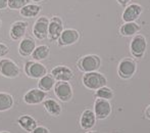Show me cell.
<instances>
[{"instance_id":"9a60e30c","label":"cell","mask_w":150,"mask_h":133,"mask_svg":"<svg viewBox=\"0 0 150 133\" xmlns=\"http://www.w3.org/2000/svg\"><path fill=\"white\" fill-rule=\"evenodd\" d=\"M36 48V42L30 37L23 38L18 44V53L23 58H28L32 55Z\"/></svg>"},{"instance_id":"ba28073f","label":"cell","mask_w":150,"mask_h":133,"mask_svg":"<svg viewBox=\"0 0 150 133\" xmlns=\"http://www.w3.org/2000/svg\"><path fill=\"white\" fill-rule=\"evenodd\" d=\"M136 72V64L131 58H125L120 63L117 68V73L122 79H130Z\"/></svg>"},{"instance_id":"277c9868","label":"cell","mask_w":150,"mask_h":133,"mask_svg":"<svg viewBox=\"0 0 150 133\" xmlns=\"http://www.w3.org/2000/svg\"><path fill=\"white\" fill-rule=\"evenodd\" d=\"M0 75L13 79L20 75V68L10 58H2L0 60Z\"/></svg>"},{"instance_id":"ac0fdd59","label":"cell","mask_w":150,"mask_h":133,"mask_svg":"<svg viewBox=\"0 0 150 133\" xmlns=\"http://www.w3.org/2000/svg\"><path fill=\"white\" fill-rule=\"evenodd\" d=\"M42 10V6L36 3H29L26 6L20 9V14L23 18H36L38 14H40V11Z\"/></svg>"},{"instance_id":"e0dca14e","label":"cell","mask_w":150,"mask_h":133,"mask_svg":"<svg viewBox=\"0 0 150 133\" xmlns=\"http://www.w3.org/2000/svg\"><path fill=\"white\" fill-rule=\"evenodd\" d=\"M96 122V116L92 110H85L81 116V127L85 130H90Z\"/></svg>"},{"instance_id":"30bf717a","label":"cell","mask_w":150,"mask_h":133,"mask_svg":"<svg viewBox=\"0 0 150 133\" xmlns=\"http://www.w3.org/2000/svg\"><path fill=\"white\" fill-rule=\"evenodd\" d=\"M111 113V105L108 100L98 98L94 103V114L96 119L103 120L106 119Z\"/></svg>"},{"instance_id":"d4e9b609","label":"cell","mask_w":150,"mask_h":133,"mask_svg":"<svg viewBox=\"0 0 150 133\" xmlns=\"http://www.w3.org/2000/svg\"><path fill=\"white\" fill-rule=\"evenodd\" d=\"M96 96H97V98H102V100H111V98L115 96V94H113V91L109 87L103 86V87L97 89Z\"/></svg>"},{"instance_id":"484cf974","label":"cell","mask_w":150,"mask_h":133,"mask_svg":"<svg viewBox=\"0 0 150 133\" xmlns=\"http://www.w3.org/2000/svg\"><path fill=\"white\" fill-rule=\"evenodd\" d=\"M31 0H8V8L11 10H20L30 3Z\"/></svg>"},{"instance_id":"cb8c5ba5","label":"cell","mask_w":150,"mask_h":133,"mask_svg":"<svg viewBox=\"0 0 150 133\" xmlns=\"http://www.w3.org/2000/svg\"><path fill=\"white\" fill-rule=\"evenodd\" d=\"M13 97L5 92H0V112H5L13 107Z\"/></svg>"},{"instance_id":"f546056e","label":"cell","mask_w":150,"mask_h":133,"mask_svg":"<svg viewBox=\"0 0 150 133\" xmlns=\"http://www.w3.org/2000/svg\"><path fill=\"white\" fill-rule=\"evenodd\" d=\"M117 1L119 2L120 5H126V4H128L131 0H117Z\"/></svg>"},{"instance_id":"44dd1931","label":"cell","mask_w":150,"mask_h":133,"mask_svg":"<svg viewBox=\"0 0 150 133\" xmlns=\"http://www.w3.org/2000/svg\"><path fill=\"white\" fill-rule=\"evenodd\" d=\"M56 80L53 78V76L51 74H46L45 76H43L42 78H40L38 81V88L45 92H48L54 87L56 83Z\"/></svg>"},{"instance_id":"4dcf8cb0","label":"cell","mask_w":150,"mask_h":133,"mask_svg":"<svg viewBox=\"0 0 150 133\" xmlns=\"http://www.w3.org/2000/svg\"><path fill=\"white\" fill-rule=\"evenodd\" d=\"M146 116L150 119V105L148 107H147V110H146Z\"/></svg>"},{"instance_id":"8992f818","label":"cell","mask_w":150,"mask_h":133,"mask_svg":"<svg viewBox=\"0 0 150 133\" xmlns=\"http://www.w3.org/2000/svg\"><path fill=\"white\" fill-rule=\"evenodd\" d=\"M54 94L59 100L67 102L73 97V88L67 81H57L54 85Z\"/></svg>"},{"instance_id":"d6986e66","label":"cell","mask_w":150,"mask_h":133,"mask_svg":"<svg viewBox=\"0 0 150 133\" xmlns=\"http://www.w3.org/2000/svg\"><path fill=\"white\" fill-rule=\"evenodd\" d=\"M44 109L46 110L49 115L53 116V117H58L61 113V107L60 105L55 100H52V98H47L43 101Z\"/></svg>"},{"instance_id":"7402d4cb","label":"cell","mask_w":150,"mask_h":133,"mask_svg":"<svg viewBox=\"0 0 150 133\" xmlns=\"http://www.w3.org/2000/svg\"><path fill=\"white\" fill-rule=\"evenodd\" d=\"M50 49L47 45H39L36 46L35 50L32 53V58L33 60L36 62H40V60H44L49 56Z\"/></svg>"},{"instance_id":"1f68e13d","label":"cell","mask_w":150,"mask_h":133,"mask_svg":"<svg viewBox=\"0 0 150 133\" xmlns=\"http://www.w3.org/2000/svg\"><path fill=\"white\" fill-rule=\"evenodd\" d=\"M31 1L36 2V3H38V2H41V1H43V0H31Z\"/></svg>"},{"instance_id":"9c48e42d","label":"cell","mask_w":150,"mask_h":133,"mask_svg":"<svg viewBox=\"0 0 150 133\" xmlns=\"http://www.w3.org/2000/svg\"><path fill=\"white\" fill-rule=\"evenodd\" d=\"M146 39L143 37L142 35H137L133 38L132 42H131V52L132 54L137 58H141L145 53V50H146Z\"/></svg>"},{"instance_id":"52a82bcc","label":"cell","mask_w":150,"mask_h":133,"mask_svg":"<svg viewBox=\"0 0 150 133\" xmlns=\"http://www.w3.org/2000/svg\"><path fill=\"white\" fill-rule=\"evenodd\" d=\"M63 30H64V28H63V23L59 16H54L49 18L47 38L50 41H52V42L57 41V39L59 38L60 34L62 33Z\"/></svg>"},{"instance_id":"4fadbf2b","label":"cell","mask_w":150,"mask_h":133,"mask_svg":"<svg viewBox=\"0 0 150 133\" xmlns=\"http://www.w3.org/2000/svg\"><path fill=\"white\" fill-rule=\"evenodd\" d=\"M27 28H28V23L24 21H18V22L12 23L9 29L10 38L14 41L22 40L27 33Z\"/></svg>"},{"instance_id":"5bb4252c","label":"cell","mask_w":150,"mask_h":133,"mask_svg":"<svg viewBox=\"0 0 150 133\" xmlns=\"http://www.w3.org/2000/svg\"><path fill=\"white\" fill-rule=\"evenodd\" d=\"M51 74L56 81H71L74 78V73L67 66H56L51 70Z\"/></svg>"},{"instance_id":"5b68a950","label":"cell","mask_w":150,"mask_h":133,"mask_svg":"<svg viewBox=\"0 0 150 133\" xmlns=\"http://www.w3.org/2000/svg\"><path fill=\"white\" fill-rule=\"evenodd\" d=\"M48 25H49V18L45 16H40L36 20L32 29V32L36 39L44 40L48 37Z\"/></svg>"},{"instance_id":"4316f807","label":"cell","mask_w":150,"mask_h":133,"mask_svg":"<svg viewBox=\"0 0 150 133\" xmlns=\"http://www.w3.org/2000/svg\"><path fill=\"white\" fill-rule=\"evenodd\" d=\"M9 52V48L4 43H0V58H4Z\"/></svg>"},{"instance_id":"e575fe53","label":"cell","mask_w":150,"mask_h":133,"mask_svg":"<svg viewBox=\"0 0 150 133\" xmlns=\"http://www.w3.org/2000/svg\"><path fill=\"white\" fill-rule=\"evenodd\" d=\"M0 133H9V132H7V131H2V132H0Z\"/></svg>"},{"instance_id":"603a6c76","label":"cell","mask_w":150,"mask_h":133,"mask_svg":"<svg viewBox=\"0 0 150 133\" xmlns=\"http://www.w3.org/2000/svg\"><path fill=\"white\" fill-rule=\"evenodd\" d=\"M140 26L138 24H136L135 22H130V23H125L122 27H120V34L122 36H132L135 35L136 33H138L140 31Z\"/></svg>"},{"instance_id":"836d02e7","label":"cell","mask_w":150,"mask_h":133,"mask_svg":"<svg viewBox=\"0 0 150 133\" xmlns=\"http://www.w3.org/2000/svg\"><path fill=\"white\" fill-rule=\"evenodd\" d=\"M1 26H2V21L0 20V28H1Z\"/></svg>"},{"instance_id":"7c38bea8","label":"cell","mask_w":150,"mask_h":133,"mask_svg":"<svg viewBox=\"0 0 150 133\" xmlns=\"http://www.w3.org/2000/svg\"><path fill=\"white\" fill-rule=\"evenodd\" d=\"M80 33L75 29H64L57 39L59 46H69L79 40Z\"/></svg>"},{"instance_id":"d6a6232c","label":"cell","mask_w":150,"mask_h":133,"mask_svg":"<svg viewBox=\"0 0 150 133\" xmlns=\"http://www.w3.org/2000/svg\"><path fill=\"white\" fill-rule=\"evenodd\" d=\"M86 133H98V132H96V131H89V132H86Z\"/></svg>"},{"instance_id":"83f0119b","label":"cell","mask_w":150,"mask_h":133,"mask_svg":"<svg viewBox=\"0 0 150 133\" xmlns=\"http://www.w3.org/2000/svg\"><path fill=\"white\" fill-rule=\"evenodd\" d=\"M30 133H49V130L46 127H43V126H37V127Z\"/></svg>"},{"instance_id":"ffe728a7","label":"cell","mask_w":150,"mask_h":133,"mask_svg":"<svg viewBox=\"0 0 150 133\" xmlns=\"http://www.w3.org/2000/svg\"><path fill=\"white\" fill-rule=\"evenodd\" d=\"M18 124L23 128V129L26 130V131H28V132L33 131V130L38 126L36 120L29 115L21 116V117L18 119Z\"/></svg>"},{"instance_id":"2e32d148","label":"cell","mask_w":150,"mask_h":133,"mask_svg":"<svg viewBox=\"0 0 150 133\" xmlns=\"http://www.w3.org/2000/svg\"><path fill=\"white\" fill-rule=\"evenodd\" d=\"M141 12H142V7L139 4H130L124 10L122 18L126 23L134 22L139 18Z\"/></svg>"},{"instance_id":"f1b7e54d","label":"cell","mask_w":150,"mask_h":133,"mask_svg":"<svg viewBox=\"0 0 150 133\" xmlns=\"http://www.w3.org/2000/svg\"><path fill=\"white\" fill-rule=\"evenodd\" d=\"M8 7V0H0V10L6 9Z\"/></svg>"},{"instance_id":"8fae6325","label":"cell","mask_w":150,"mask_h":133,"mask_svg":"<svg viewBox=\"0 0 150 133\" xmlns=\"http://www.w3.org/2000/svg\"><path fill=\"white\" fill-rule=\"evenodd\" d=\"M46 97H47V92L39 88H33L24 95V101L27 105H39L43 102Z\"/></svg>"},{"instance_id":"3957f363","label":"cell","mask_w":150,"mask_h":133,"mask_svg":"<svg viewBox=\"0 0 150 133\" xmlns=\"http://www.w3.org/2000/svg\"><path fill=\"white\" fill-rule=\"evenodd\" d=\"M25 73L29 78L40 79L47 74V69L43 64L36 60H28L25 64Z\"/></svg>"},{"instance_id":"7a4b0ae2","label":"cell","mask_w":150,"mask_h":133,"mask_svg":"<svg viewBox=\"0 0 150 133\" xmlns=\"http://www.w3.org/2000/svg\"><path fill=\"white\" fill-rule=\"evenodd\" d=\"M79 69L85 73L89 72H97L101 66V60L98 55L88 54L79 60Z\"/></svg>"},{"instance_id":"6da1fadb","label":"cell","mask_w":150,"mask_h":133,"mask_svg":"<svg viewBox=\"0 0 150 133\" xmlns=\"http://www.w3.org/2000/svg\"><path fill=\"white\" fill-rule=\"evenodd\" d=\"M82 81H83L84 86L87 87L88 89L97 90L106 85L107 79L101 73H98V72H89V73L84 74Z\"/></svg>"}]
</instances>
